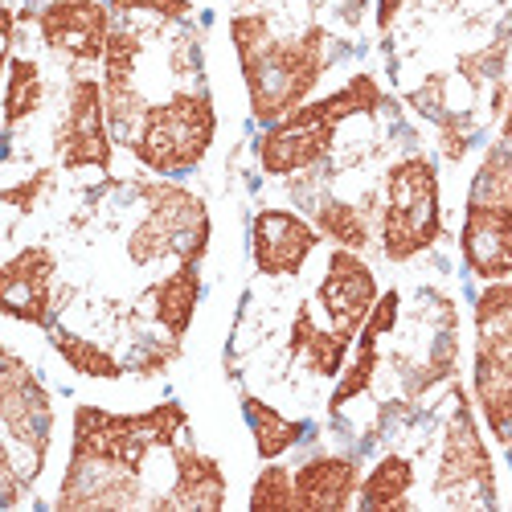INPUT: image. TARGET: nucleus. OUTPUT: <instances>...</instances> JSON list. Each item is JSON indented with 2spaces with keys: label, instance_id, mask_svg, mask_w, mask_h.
<instances>
[{
  "label": "nucleus",
  "instance_id": "bb28decb",
  "mask_svg": "<svg viewBox=\"0 0 512 512\" xmlns=\"http://www.w3.org/2000/svg\"><path fill=\"white\" fill-rule=\"evenodd\" d=\"M476 320H512V279H496L480 291Z\"/></svg>",
  "mask_w": 512,
  "mask_h": 512
},
{
  "label": "nucleus",
  "instance_id": "f8f14e48",
  "mask_svg": "<svg viewBox=\"0 0 512 512\" xmlns=\"http://www.w3.org/2000/svg\"><path fill=\"white\" fill-rule=\"evenodd\" d=\"M41 41L70 62H103L111 41V5L99 0H46L37 9Z\"/></svg>",
  "mask_w": 512,
  "mask_h": 512
},
{
  "label": "nucleus",
  "instance_id": "5701e85b",
  "mask_svg": "<svg viewBox=\"0 0 512 512\" xmlns=\"http://www.w3.org/2000/svg\"><path fill=\"white\" fill-rule=\"evenodd\" d=\"M50 336H54L58 357H62L78 377H91V381H119V377L127 373V365H123L111 349L95 345V340H87V336L66 332V328H54Z\"/></svg>",
  "mask_w": 512,
  "mask_h": 512
},
{
  "label": "nucleus",
  "instance_id": "0eeeda50",
  "mask_svg": "<svg viewBox=\"0 0 512 512\" xmlns=\"http://www.w3.org/2000/svg\"><path fill=\"white\" fill-rule=\"evenodd\" d=\"M144 197V218L127 238V259L136 267L152 263H201V254L209 250V209L197 193L185 185L168 181H148L140 185Z\"/></svg>",
  "mask_w": 512,
  "mask_h": 512
},
{
  "label": "nucleus",
  "instance_id": "6e6552de",
  "mask_svg": "<svg viewBox=\"0 0 512 512\" xmlns=\"http://www.w3.org/2000/svg\"><path fill=\"white\" fill-rule=\"evenodd\" d=\"M0 422H5V435H9L0 467L13 472L17 459H25L21 484L37 480L50 451L54 406H50V394L41 390V381L33 377V369L17 353H5V373H0Z\"/></svg>",
  "mask_w": 512,
  "mask_h": 512
},
{
  "label": "nucleus",
  "instance_id": "6ab92c4d",
  "mask_svg": "<svg viewBox=\"0 0 512 512\" xmlns=\"http://www.w3.org/2000/svg\"><path fill=\"white\" fill-rule=\"evenodd\" d=\"M349 349H353V336L336 332V328H320L312 308L300 304L295 324H291V357H300L312 377H336L345 369Z\"/></svg>",
  "mask_w": 512,
  "mask_h": 512
},
{
  "label": "nucleus",
  "instance_id": "412c9836",
  "mask_svg": "<svg viewBox=\"0 0 512 512\" xmlns=\"http://www.w3.org/2000/svg\"><path fill=\"white\" fill-rule=\"evenodd\" d=\"M316 230L345 250H365L373 234V201H345V197H320L316 205Z\"/></svg>",
  "mask_w": 512,
  "mask_h": 512
},
{
  "label": "nucleus",
  "instance_id": "9b49d317",
  "mask_svg": "<svg viewBox=\"0 0 512 512\" xmlns=\"http://www.w3.org/2000/svg\"><path fill=\"white\" fill-rule=\"evenodd\" d=\"M472 390L492 435L512 443V320H476Z\"/></svg>",
  "mask_w": 512,
  "mask_h": 512
},
{
  "label": "nucleus",
  "instance_id": "39448f33",
  "mask_svg": "<svg viewBox=\"0 0 512 512\" xmlns=\"http://www.w3.org/2000/svg\"><path fill=\"white\" fill-rule=\"evenodd\" d=\"M377 234H381V254L390 263H410L439 242L443 201H439L435 160L414 152L390 164L386 189H381V209H377Z\"/></svg>",
  "mask_w": 512,
  "mask_h": 512
},
{
  "label": "nucleus",
  "instance_id": "7ed1b4c3",
  "mask_svg": "<svg viewBox=\"0 0 512 512\" xmlns=\"http://www.w3.org/2000/svg\"><path fill=\"white\" fill-rule=\"evenodd\" d=\"M381 107V87L369 74L349 78L345 87L328 99L295 107L287 119L271 123L259 136V164L267 177H295V173H312L320 160H328L340 123L353 115H373Z\"/></svg>",
  "mask_w": 512,
  "mask_h": 512
},
{
  "label": "nucleus",
  "instance_id": "dca6fc26",
  "mask_svg": "<svg viewBox=\"0 0 512 512\" xmlns=\"http://www.w3.org/2000/svg\"><path fill=\"white\" fill-rule=\"evenodd\" d=\"M361 492V467L349 455H312L295 467V508L336 512L353 508Z\"/></svg>",
  "mask_w": 512,
  "mask_h": 512
},
{
  "label": "nucleus",
  "instance_id": "4be33fe9",
  "mask_svg": "<svg viewBox=\"0 0 512 512\" xmlns=\"http://www.w3.org/2000/svg\"><path fill=\"white\" fill-rule=\"evenodd\" d=\"M242 414L250 422V435H254V451H259V459H279L287 455L295 443L304 439L308 426L304 422H295L287 414H279L275 406H267L263 398H242Z\"/></svg>",
  "mask_w": 512,
  "mask_h": 512
},
{
  "label": "nucleus",
  "instance_id": "ddd939ff",
  "mask_svg": "<svg viewBox=\"0 0 512 512\" xmlns=\"http://www.w3.org/2000/svg\"><path fill=\"white\" fill-rule=\"evenodd\" d=\"M320 230L291 209H259L250 222V254L254 267L267 279H291L320 246Z\"/></svg>",
  "mask_w": 512,
  "mask_h": 512
},
{
  "label": "nucleus",
  "instance_id": "423d86ee",
  "mask_svg": "<svg viewBox=\"0 0 512 512\" xmlns=\"http://www.w3.org/2000/svg\"><path fill=\"white\" fill-rule=\"evenodd\" d=\"M218 115H213L209 91H173L164 103H148L140 127L132 136V156L156 177H181L205 160Z\"/></svg>",
  "mask_w": 512,
  "mask_h": 512
},
{
  "label": "nucleus",
  "instance_id": "9d476101",
  "mask_svg": "<svg viewBox=\"0 0 512 512\" xmlns=\"http://www.w3.org/2000/svg\"><path fill=\"white\" fill-rule=\"evenodd\" d=\"M111 119L99 78H74L66 91L62 119L54 127V152L58 164L78 173V168H111Z\"/></svg>",
  "mask_w": 512,
  "mask_h": 512
},
{
  "label": "nucleus",
  "instance_id": "4468645a",
  "mask_svg": "<svg viewBox=\"0 0 512 512\" xmlns=\"http://www.w3.org/2000/svg\"><path fill=\"white\" fill-rule=\"evenodd\" d=\"M316 300H320V308L328 316V328L357 340L361 324L369 320V312L377 304V275L357 250L336 246L328 254V267H324Z\"/></svg>",
  "mask_w": 512,
  "mask_h": 512
},
{
  "label": "nucleus",
  "instance_id": "c756f323",
  "mask_svg": "<svg viewBox=\"0 0 512 512\" xmlns=\"http://www.w3.org/2000/svg\"><path fill=\"white\" fill-rule=\"evenodd\" d=\"M500 144H512V87L504 95V123H500Z\"/></svg>",
  "mask_w": 512,
  "mask_h": 512
},
{
  "label": "nucleus",
  "instance_id": "f257e3e1",
  "mask_svg": "<svg viewBox=\"0 0 512 512\" xmlns=\"http://www.w3.org/2000/svg\"><path fill=\"white\" fill-rule=\"evenodd\" d=\"M185 431V410L177 402L152 406L144 414H111L99 406L74 410V447L58 492L62 512L82 508H136L148 504L140 492L144 463L152 451H173Z\"/></svg>",
  "mask_w": 512,
  "mask_h": 512
},
{
  "label": "nucleus",
  "instance_id": "2eb2a0df",
  "mask_svg": "<svg viewBox=\"0 0 512 512\" xmlns=\"http://www.w3.org/2000/svg\"><path fill=\"white\" fill-rule=\"evenodd\" d=\"M54 275L58 259L50 246H25L0 267V308L21 324L50 328L54 320Z\"/></svg>",
  "mask_w": 512,
  "mask_h": 512
},
{
  "label": "nucleus",
  "instance_id": "aec40b11",
  "mask_svg": "<svg viewBox=\"0 0 512 512\" xmlns=\"http://www.w3.org/2000/svg\"><path fill=\"white\" fill-rule=\"evenodd\" d=\"M410 488H414V463L406 455H381L377 467L361 480L357 504L373 512L410 508Z\"/></svg>",
  "mask_w": 512,
  "mask_h": 512
},
{
  "label": "nucleus",
  "instance_id": "7c9ffc66",
  "mask_svg": "<svg viewBox=\"0 0 512 512\" xmlns=\"http://www.w3.org/2000/svg\"><path fill=\"white\" fill-rule=\"evenodd\" d=\"M242 5H259V0H242Z\"/></svg>",
  "mask_w": 512,
  "mask_h": 512
},
{
  "label": "nucleus",
  "instance_id": "20e7f679",
  "mask_svg": "<svg viewBox=\"0 0 512 512\" xmlns=\"http://www.w3.org/2000/svg\"><path fill=\"white\" fill-rule=\"evenodd\" d=\"M463 263L476 279H512V148L496 144L472 177L459 230Z\"/></svg>",
  "mask_w": 512,
  "mask_h": 512
},
{
  "label": "nucleus",
  "instance_id": "a878e982",
  "mask_svg": "<svg viewBox=\"0 0 512 512\" xmlns=\"http://www.w3.org/2000/svg\"><path fill=\"white\" fill-rule=\"evenodd\" d=\"M111 13H152V17H164V21H185L193 13L189 0H107Z\"/></svg>",
  "mask_w": 512,
  "mask_h": 512
},
{
  "label": "nucleus",
  "instance_id": "1a4fd4ad",
  "mask_svg": "<svg viewBox=\"0 0 512 512\" xmlns=\"http://www.w3.org/2000/svg\"><path fill=\"white\" fill-rule=\"evenodd\" d=\"M435 492L451 504H496V472L492 455L480 439V426L467 410V398L455 394V410L443 431V455H439V476Z\"/></svg>",
  "mask_w": 512,
  "mask_h": 512
},
{
  "label": "nucleus",
  "instance_id": "a211bd4d",
  "mask_svg": "<svg viewBox=\"0 0 512 512\" xmlns=\"http://www.w3.org/2000/svg\"><path fill=\"white\" fill-rule=\"evenodd\" d=\"M144 300L152 308V320L173 340H181L189 332L197 300H201V271H197V263H177L173 275H164L160 283L148 287Z\"/></svg>",
  "mask_w": 512,
  "mask_h": 512
},
{
  "label": "nucleus",
  "instance_id": "f3484780",
  "mask_svg": "<svg viewBox=\"0 0 512 512\" xmlns=\"http://www.w3.org/2000/svg\"><path fill=\"white\" fill-rule=\"evenodd\" d=\"M226 504V476L222 463L197 451L173 447V488L156 496V508H193V512H218Z\"/></svg>",
  "mask_w": 512,
  "mask_h": 512
},
{
  "label": "nucleus",
  "instance_id": "b1692460",
  "mask_svg": "<svg viewBox=\"0 0 512 512\" xmlns=\"http://www.w3.org/2000/svg\"><path fill=\"white\" fill-rule=\"evenodd\" d=\"M41 99H46V78H41V66L33 58H9V87H5V123L9 132L17 123H25L29 115L41 111Z\"/></svg>",
  "mask_w": 512,
  "mask_h": 512
},
{
  "label": "nucleus",
  "instance_id": "f03ea898",
  "mask_svg": "<svg viewBox=\"0 0 512 512\" xmlns=\"http://www.w3.org/2000/svg\"><path fill=\"white\" fill-rule=\"evenodd\" d=\"M230 41L242 62L250 115L259 123H279L320 87L328 70V29L308 25L304 33L275 37L267 13H238L230 17Z\"/></svg>",
  "mask_w": 512,
  "mask_h": 512
},
{
  "label": "nucleus",
  "instance_id": "393cba45",
  "mask_svg": "<svg viewBox=\"0 0 512 512\" xmlns=\"http://www.w3.org/2000/svg\"><path fill=\"white\" fill-rule=\"evenodd\" d=\"M250 508L263 512V508H295V472H287V467H279L275 459L259 472V480H254L250 488Z\"/></svg>",
  "mask_w": 512,
  "mask_h": 512
},
{
  "label": "nucleus",
  "instance_id": "c85d7f7f",
  "mask_svg": "<svg viewBox=\"0 0 512 512\" xmlns=\"http://www.w3.org/2000/svg\"><path fill=\"white\" fill-rule=\"evenodd\" d=\"M402 5H406V0H377V29H390L394 17L402 13Z\"/></svg>",
  "mask_w": 512,
  "mask_h": 512
},
{
  "label": "nucleus",
  "instance_id": "cd10ccee",
  "mask_svg": "<svg viewBox=\"0 0 512 512\" xmlns=\"http://www.w3.org/2000/svg\"><path fill=\"white\" fill-rule=\"evenodd\" d=\"M54 181V173L50 168H41V173H33L25 185H9L5 189V205H13V209H21V213H29L33 209V201L41 197V189H46Z\"/></svg>",
  "mask_w": 512,
  "mask_h": 512
}]
</instances>
